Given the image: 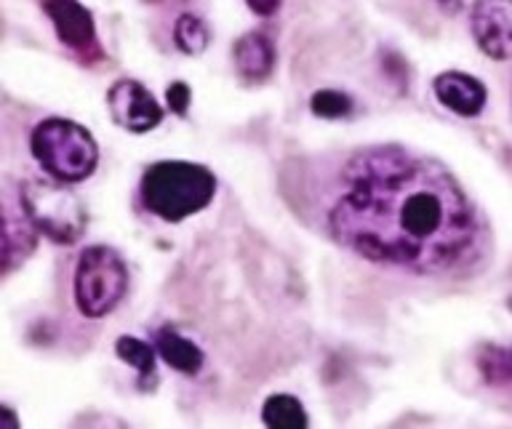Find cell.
Here are the masks:
<instances>
[{
  "label": "cell",
  "mask_w": 512,
  "mask_h": 429,
  "mask_svg": "<svg viewBox=\"0 0 512 429\" xmlns=\"http://www.w3.org/2000/svg\"><path fill=\"white\" fill-rule=\"evenodd\" d=\"M432 91L438 96V102L451 110L454 115H462V118H475L480 115V110L486 107V86L480 83L478 78H472L467 72H440L435 83H432Z\"/></svg>",
  "instance_id": "cell-9"
},
{
  "label": "cell",
  "mask_w": 512,
  "mask_h": 429,
  "mask_svg": "<svg viewBox=\"0 0 512 429\" xmlns=\"http://www.w3.org/2000/svg\"><path fill=\"white\" fill-rule=\"evenodd\" d=\"M507 307H510V310H512V296H510V302H507Z\"/></svg>",
  "instance_id": "cell-22"
},
{
  "label": "cell",
  "mask_w": 512,
  "mask_h": 429,
  "mask_svg": "<svg viewBox=\"0 0 512 429\" xmlns=\"http://www.w3.org/2000/svg\"><path fill=\"white\" fill-rule=\"evenodd\" d=\"M440 8L446 11V14H459L462 11V3L464 0H438Z\"/></svg>",
  "instance_id": "cell-21"
},
{
  "label": "cell",
  "mask_w": 512,
  "mask_h": 429,
  "mask_svg": "<svg viewBox=\"0 0 512 429\" xmlns=\"http://www.w3.org/2000/svg\"><path fill=\"white\" fill-rule=\"evenodd\" d=\"M0 424H3V429H16L19 427V419L14 416V411L8 406H3V414H0Z\"/></svg>",
  "instance_id": "cell-20"
},
{
  "label": "cell",
  "mask_w": 512,
  "mask_h": 429,
  "mask_svg": "<svg viewBox=\"0 0 512 429\" xmlns=\"http://www.w3.org/2000/svg\"><path fill=\"white\" fill-rule=\"evenodd\" d=\"M174 40L182 54L198 56L208 46V27L195 14H182L174 24Z\"/></svg>",
  "instance_id": "cell-15"
},
{
  "label": "cell",
  "mask_w": 512,
  "mask_h": 429,
  "mask_svg": "<svg viewBox=\"0 0 512 429\" xmlns=\"http://www.w3.org/2000/svg\"><path fill=\"white\" fill-rule=\"evenodd\" d=\"M216 176L200 163L160 160L142 176L144 208L163 222H182L214 200Z\"/></svg>",
  "instance_id": "cell-2"
},
{
  "label": "cell",
  "mask_w": 512,
  "mask_h": 429,
  "mask_svg": "<svg viewBox=\"0 0 512 429\" xmlns=\"http://www.w3.org/2000/svg\"><path fill=\"white\" fill-rule=\"evenodd\" d=\"M155 350L166 366H171L179 374L195 376L203 368V350L198 344L190 342L187 336H182L176 328H160L155 336Z\"/></svg>",
  "instance_id": "cell-11"
},
{
  "label": "cell",
  "mask_w": 512,
  "mask_h": 429,
  "mask_svg": "<svg viewBox=\"0 0 512 429\" xmlns=\"http://www.w3.org/2000/svg\"><path fill=\"white\" fill-rule=\"evenodd\" d=\"M107 107L112 120L131 134H147L163 120V110L155 96L139 80L123 78L107 91Z\"/></svg>",
  "instance_id": "cell-6"
},
{
  "label": "cell",
  "mask_w": 512,
  "mask_h": 429,
  "mask_svg": "<svg viewBox=\"0 0 512 429\" xmlns=\"http://www.w3.org/2000/svg\"><path fill=\"white\" fill-rule=\"evenodd\" d=\"M331 235L374 264L443 272L478 238V216L451 171L400 147L355 155L344 171Z\"/></svg>",
  "instance_id": "cell-1"
},
{
  "label": "cell",
  "mask_w": 512,
  "mask_h": 429,
  "mask_svg": "<svg viewBox=\"0 0 512 429\" xmlns=\"http://www.w3.org/2000/svg\"><path fill=\"white\" fill-rule=\"evenodd\" d=\"M310 110L318 115V118L326 120H339L347 118L352 112V99L344 91H334V88H323V91H315L310 99Z\"/></svg>",
  "instance_id": "cell-16"
},
{
  "label": "cell",
  "mask_w": 512,
  "mask_h": 429,
  "mask_svg": "<svg viewBox=\"0 0 512 429\" xmlns=\"http://www.w3.org/2000/svg\"><path fill=\"white\" fill-rule=\"evenodd\" d=\"M30 150L38 166L64 184L88 179L99 163V147L91 131L64 118L38 123L30 136Z\"/></svg>",
  "instance_id": "cell-3"
},
{
  "label": "cell",
  "mask_w": 512,
  "mask_h": 429,
  "mask_svg": "<svg viewBox=\"0 0 512 429\" xmlns=\"http://www.w3.org/2000/svg\"><path fill=\"white\" fill-rule=\"evenodd\" d=\"M472 35L491 59H512V0H478L472 6Z\"/></svg>",
  "instance_id": "cell-7"
},
{
  "label": "cell",
  "mask_w": 512,
  "mask_h": 429,
  "mask_svg": "<svg viewBox=\"0 0 512 429\" xmlns=\"http://www.w3.org/2000/svg\"><path fill=\"white\" fill-rule=\"evenodd\" d=\"M35 224L30 216H3V270L11 272L19 262H24L35 248Z\"/></svg>",
  "instance_id": "cell-12"
},
{
  "label": "cell",
  "mask_w": 512,
  "mask_h": 429,
  "mask_svg": "<svg viewBox=\"0 0 512 429\" xmlns=\"http://www.w3.org/2000/svg\"><path fill=\"white\" fill-rule=\"evenodd\" d=\"M43 11L54 24L56 38L62 40V46L72 48L75 54H88L99 48L94 16L80 0H43Z\"/></svg>",
  "instance_id": "cell-8"
},
{
  "label": "cell",
  "mask_w": 512,
  "mask_h": 429,
  "mask_svg": "<svg viewBox=\"0 0 512 429\" xmlns=\"http://www.w3.org/2000/svg\"><path fill=\"white\" fill-rule=\"evenodd\" d=\"M190 86L187 83H182V80H176V83H171L166 91V102H168V110L174 112V115H179V118H184L187 115V110H190Z\"/></svg>",
  "instance_id": "cell-18"
},
{
  "label": "cell",
  "mask_w": 512,
  "mask_h": 429,
  "mask_svg": "<svg viewBox=\"0 0 512 429\" xmlns=\"http://www.w3.org/2000/svg\"><path fill=\"white\" fill-rule=\"evenodd\" d=\"M19 206L35 230L59 246L78 243L86 235V206L59 179H27L19 184Z\"/></svg>",
  "instance_id": "cell-4"
},
{
  "label": "cell",
  "mask_w": 512,
  "mask_h": 429,
  "mask_svg": "<svg viewBox=\"0 0 512 429\" xmlns=\"http://www.w3.org/2000/svg\"><path fill=\"white\" fill-rule=\"evenodd\" d=\"M232 62L246 83H264L275 70V46L264 32H246L235 40Z\"/></svg>",
  "instance_id": "cell-10"
},
{
  "label": "cell",
  "mask_w": 512,
  "mask_h": 429,
  "mask_svg": "<svg viewBox=\"0 0 512 429\" xmlns=\"http://www.w3.org/2000/svg\"><path fill=\"white\" fill-rule=\"evenodd\" d=\"M128 291L126 262L107 246L86 248L75 270V302L86 318L110 315Z\"/></svg>",
  "instance_id": "cell-5"
},
{
  "label": "cell",
  "mask_w": 512,
  "mask_h": 429,
  "mask_svg": "<svg viewBox=\"0 0 512 429\" xmlns=\"http://www.w3.org/2000/svg\"><path fill=\"white\" fill-rule=\"evenodd\" d=\"M246 3L256 16H275L280 11L283 0H246Z\"/></svg>",
  "instance_id": "cell-19"
},
{
  "label": "cell",
  "mask_w": 512,
  "mask_h": 429,
  "mask_svg": "<svg viewBox=\"0 0 512 429\" xmlns=\"http://www.w3.org/2000/svg\"><path fill=\"white\" fill-rule=\"evenodd\" d=\"M115 352L123 363L134 368L142 382H147L150 376H155V347H150L136 336H120L115 344Z\"/></svg>",
  "instance_id": "cell-14"
},
{
  "label": "cell",
  "mask_w": 512,
  "mask_h": 429,
  "mask_svg": "<svg viewBox=\"0 0 512 429\" xmlns=\"http://www.w3.org/2000/svg\"><path fill=\"white\" fill-rule=\"evenodd\" d=\"M480 368H483V374H486L488 382L502 384L510 379L512 360L504 358L502 350H486L480 355Z\"/></svg>",
  "instance_id": "cell-17"
},
{
  "label": "cell",
  "mask_w": 512,
  "mask_h": 429,
  "mask_svg": "<svg viewBox=\"0 0 512 429\" xmlns=\"http://www.w3.org/2000/svg\"><path fill=\"white\" fill-rule=\"evenodd\" d=\"M262 424L272 429H304L310 424L302 403L291 395H272L264 400Z\"/></svg>",
  "instance_id": "cell-13"
}]
</instances>
